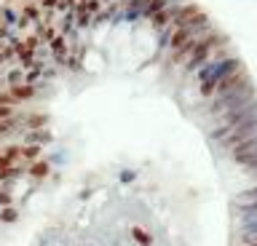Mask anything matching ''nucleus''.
Wrapping results in <instances>:
<instances>
[{"label": "nucleus", "instance_id": "f257e3e1", "mask_svg": "<svg viewBox=\"0 0 257 246\" xmlns=\"http://www.w3.org/2000/svg\"><path fill=\"white\" fill-rule=\"evenodd\" d=\"M48 169H46V163H35L32 166V174H35V177H40V174H46Z\"/></svg>", "mask_w": 257, "mask_h": 246}, {"label": "nucleus", "instance_id": "f03ea898", "mask_svg": "<svg viewBox=\"0 0 257 246\" xmlns=\"http://www.w3.org/2000/svg\"><path fill=\"white\" fill-rule=\"evenodd\" d=\"M0 118H8V107H0Z\"/></svg>", "mask_w": 257, "mask_h": 246}]
</instances>
